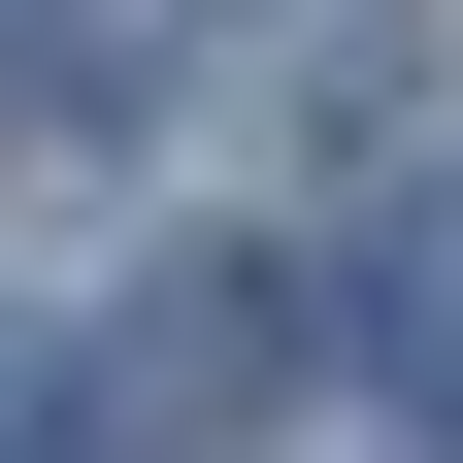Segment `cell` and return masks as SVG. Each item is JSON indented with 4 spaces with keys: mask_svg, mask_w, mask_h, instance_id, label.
<instances>
[{
    "mask_svg": "<svg viewBox=\"0 0 463 463\" xmlns=\"http://www.w3.org/2000/svg\"><path fill=\"white\" fill-rule=\"evenodd\" d=\"M397 430H430V463H463V397H397Z\"/></svg>",
    "mask_w": 463,
    "mask_h": 463,
    "instance_id": "3957f363",
    "label": "cell"
},
{
    "mask_svg": "<svg viewBox=\"0 0 463 463\" xmlns=\"http://www.w3.org/2000/svg\"><path fill=\"white\" fill-rule=\"evenodd\" d=\"M265 364H298V298H265V265H165V298L67 364V463H232V430H265Z\"/></svg>",
    "mask_w": 463,
    "mask_h": 463,
    "instance_id": "6da1fadb",
    "label": "cell"
},
{
    "mask_svg": "<svg viewBox=\"0 0 463 463\" xmlns=\"http://www.w3.org/2000/svg\"><path fill=\"white\" fill-rule=\"evenodd\" d=\"M331 331H364L397 397H463V165H397V199L331 232Z\"/></svg>",
    "mask_w": 463,
    "mask_h": 463,
    "instance_id": "7a4b0ae2",
    "label": "cell"
}]
</instances>
